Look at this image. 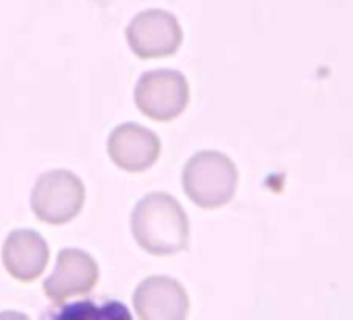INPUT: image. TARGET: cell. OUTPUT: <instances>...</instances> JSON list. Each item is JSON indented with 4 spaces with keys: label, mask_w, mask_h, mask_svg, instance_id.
Returning a JSON list of instances; mask_svg holds the SVG:
<instances>
[{
    "label": "cell",
    "mask_w": 353,
    "mask_h": 320,
    "mask_svg": "<svg viewBox=\"0 0 353 320\" xmlns=\"http://www.w3.org/2000/svg\"><path fill=\"white\" fill-rule=\"evenodd\" d=\"M131 231L139 248L148 254H179L190 241L188 212L170 194L152 192L135 204L131 214Z\"/></svg>",
    "instance_id": "1"
},
{
    "label": "cell",
    "mask_w": 353,
    "mask_h": 320,
    "mask_svg": "<svg viewBox=\"0 0 353 320\" xmlns=\"http://www.w3.org/2000/svg\"><path fill=\"white\" fill-rule=\"evenodd\" d=\"M237 167L233 160L214 150L194 154L183 169V190L188 198L206 210L229 204L237 192Z\"/></svg>",
    "instance_id": "2"
},
{
    "label": "cell",
    "mask_w": 353,
    "mask_h": 320,
    "mask_svg": "<svg viewBox=\"0 0 353 320\" xmlns=\"http://www.w3.org/2000/svg\"><path fill=\"white\" fill-rule=\"evenodd\" d=\"M85 204L83 181L65 169H54L38 177L32 190V210L38 221L48 225H67Z\"/></svg>",
    "instance_id": "3"
},
{
    "label": "cell",
    "mask_w": 353,
    "mask_h": 320,
    "mask_svg": "<svg viewBox=\"0 0 353 320\" xmlns=\"http://www.w3.org/2000/svg\"><path fill=\"white\" fill-rule=\"evenodd\" d=\"M137 108L152 121H172L190 104V83L183 73L172 69L145 71L133 92Z\"/></svg>",
    "instance_id": "4"
},
{
    "label": "cell",
    "mask_w": 353,
    "mask_h": 320,
    "mask_svg": "<svg viewBox=\"0 0 353 320\" xmlns=\"http://www.w3.org/2000/svg\"><path fill=\"white\" fill-rule=\"evenodd\" d=\"M129 48L139 59H162L170 57L181 48L183 30L176 17L162 9H150L127 26Z\"/></svg>",
    "instance_id": "5"
},
{
    "label": "cell",
    "mask_w": 353,
    "mask_h": 320,
    "mask_svg": "<svg viewBox=\"0 0 353 320\" xmlns=\"http://www.w3.org/2000/svg\"><path fill=\"white\" fill-rule=\"evenodd\" d=\"M100 279L98 262L83 250L65 248L59 252L52 274L44 281V293L50 301L63 303L69 297L88 295Z\"/></svg>",
    "instance_id": "6"
},
{
    "label": "cell",
    "mask_w": 353,
    "mask_h": 320,
    "mask_svg": "<svg viewBox=\"0 0 353 320\" xmlns=\"http://www.w3.org/2000/svg\"><path fill=\"white\" fill-rule=\"evenodd\" d=\"M133 308L141 320H185L190 295L179 281L156 274L135 287Z\"/></svg>",
    "instance_id": "7"
},
{
    "label": "cell",
    "mask_w": 353,
    "mask_h": 320,
    "mask_svg": "<svg viewBox=\"0 0 353 320\" xmlns=\"http://www.w3.org/2000/svg\"><path fill=\"white\" fill-rule=\"evenodd\" d=\"M108 156L127 173H143L160 156V139L143 125L125 123L112 129L108 137Z\"/></svg>",
    "instance_id": "8"
},
{
    "label": "cell",
    "mask_w": 353,
    "mask_h": 320,
    "mask_svg": "<svg viewBox=\"0 0 353 320\" xmlns=\"http://www.w3.org/2000/svg\"><path fill=\"white\" fill-rule=\"evenodd\" d=\"M48 260L50 252L46 239L32 229H17L5 239L3 264L7 272L21 283L36 281L46 270Z\"/></svg>",
    "instance_id": "9"
}]
</instances>
